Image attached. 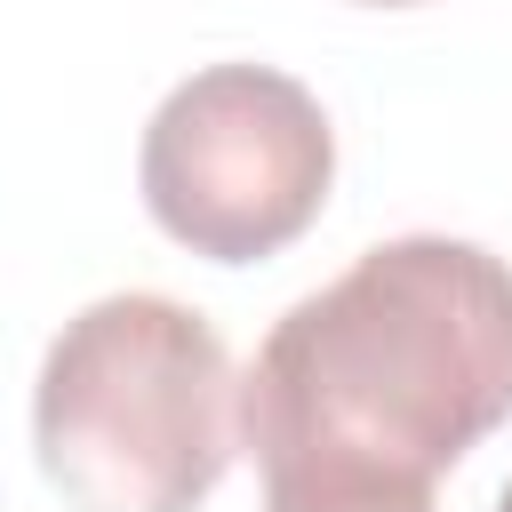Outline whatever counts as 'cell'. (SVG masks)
<instances>
[{
  "mask_svg": "<svg viewBox=\"0 0 512 512\" xmlns=\"http://www.w3.org/2000/svg\"><path fill=\"white\" fill-rule=\"evenodd\" d=\"M512 416V264L480 240H376L288 304L240 376L264 480L432 488Z\"/></svg>",
  "mask_w": 512,
  "mask_h": 512,
  "instance_id": "cell-1",
  "label": "cell"
},
{
  "mask_svg": "<svg viewBox=\"0 0 512 512\" xmlns=\"http://www.w3.org/2000/svg\"><path fill=\"white\" fill-rule=\"evenodd\" d=\"M136 176L176 248L208 264H256L328 208L336 128L304 80L272 64H208L160 96Z\"/></svg>",
  "mask_w": 512,
  "mask_h": 512,
  "instance_id": "cell-3",
  "label": "cell"
},
{
  "mask_svg": "<svg viewBox=\"0 0 512 512\" xmlns=\"http://www.w3.org/2000/svg\"><path fill=\"white\" fill-rule=\"evenodd\" d=\"M360 8H416V0H360Z\"/></svg>",
  "mask_w": 512,
  "mask_h": 512,
  "instance_id": "cell-5",
  "label": "cell"
},
{
  "mask_svg": "<svg viewBox=\"0 0 512 512\" xmlns=\"http://www.w3.org/2000/svg\"><path fill=\"white\" fill-rule=\"evenodd\" d=\"M496 512H512V480H504V496H496Z\"/></svg>",
  "mask_w": 512,
  "mask_h": 512,
  "instance_id": "cell-6",
  "label": "cell"
},
{
  "mask_svg": "<svg viewBox=\"0 0 512 512\" xmlns=\"http://www.w3.org/2000/svg\"><path fill=\"white\" fill-rule=\"evenodd\" d=\"M32 448L72 512H200L240 456L224 336L176 296H96L40 360Z\"/></svg>",
  "mask_w": 512,
  "mask_h": 512,
  "instance_id": "cell-2",
  "label": "cell"
},
{
  "mask_svg": "<svg viewBox=\"0 0 512 512\" xmlns=\"http://www.w3.org/2000/svg\"><path fill=\"white\" fill-rule=\"evenodd\" d=\"M264 512H432V488H360V480H264Z\"/></svg>",
  "mask_w": 512,
  "mask_h": 512,
  "instance_id": "cell-4",
  "label": "cell"
}]
</instances>
